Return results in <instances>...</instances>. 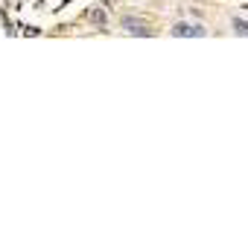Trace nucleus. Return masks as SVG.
I'll return each instance as SVG.
<instances>
[{"label": "nucleus", "instance_id": "f257e3e1", "mask_svg": "<svg viewBox=\"0 0 248 251\" xmlns=\"http://www.w3.org/2000/svg\"><path fill=\"white\" fill-rule=\"evenodd\" d=\"M170 32H173V35H178V38H181V35H184V38H201L207 29H204L201 24H187V21H178Z\"/></svg>", "mask_w": 248, "mask_h": 251}, {"label": "nucleus", "instance_id": "f03ea898", "mask_svg": "<svg viewBox=\"0 0 248 251\" xmlns=\"http://www.w3.org/2000/svg\"><path fill=\"white\" fill-rule=\"evenodd\" d=\"M120 24H123V29L128 32V35H152L149 24H146L143 18H131V15H125Z\"/></svg>", "mask_w": 248, "mask_h": 251}, {"label": "nucleus", "instance_id": "7ed1b4c3", "mask_svg": "<svg viewBox=\"0 0 248 251\" xmlns=\"http://www.w3.org/2000/svg\"><path fill=\"white\" fill-rule=\"evenodd\" d=\"M88 21L102 29V26H105V12H102V9H91V12H88Z\"/></svg>", "mask_w": 248, "mask_h": 251}, {"label": "nucleus", "instance_id": "20e7f679", "mask_svg": "<svg viewBox=\"0 0 248 251\" xmlns=\"http://www.w3.org/2000/svg\"><path fill=\"white\" fill-rule=\"evenodd\" d=\"M234 32H237V35H248V21L234 18Z\"/></svg>", "mask_w": 248, "mask_h": 251}]
</instances>
